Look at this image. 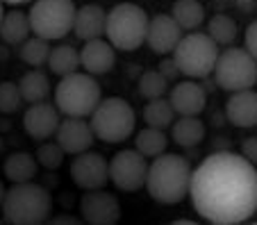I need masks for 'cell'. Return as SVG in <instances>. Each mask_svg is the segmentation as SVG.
I'll use <instances>...</instances> for the list:
<instances>
[{"mask_svg": "<svg viewBox=\"0 0 257 225\" xmlns=\"http://www.w3.org/2000/svg\"><path fill=\"white\" fill-rule=\"evenodd\" d=\"M189 198L212 225L246 223L257 211V166L241 152H212L191 171Z\"/></svg>", "mask_w": 257, "mask_h": 225, "instance_id": "6da1fadb", "label": "cell"}, {"mask_svg": "<svg viewBox=\"0 0 257 225\" xmlns=\"http://www.w3.org/2000/svg\"><path fill=\"white\" fill-rule=\"evenodd\" d=\"M191 164L182 155L175 152H162L153 157L148 164L146 175V189L148 196L160 205H178L189 196L191 184Z\"/></svg>", "mask_w": 257, "mask_h": 225, "instance_id": "7a4b0ae2", "label": "cell"}, {"mask_svg": "<svg viewBox=\"0 0 257 225\" xmlns=\"http://www.w3.org/2000/svg\"><path fill=\"white\" fill-rule=\"evenodd\" d=\"M53 214V196L37 182H16L7 189L3 216L12 225H39Z\"/></svg>", "mask_w": 257, "mask_h": 225, "instance_id": "3957f363", "label": "cell"}, {"mask_svg": "<svg viewBox=\"0 0 257 225\" xmlns=\"http://www.w3.org/2000/svg\"><path fill=\"white\" fill-rule=\"evenodd\" d=\"M102 100L100 84L96 82V75L87 71H75L59 80L55 87V105L59 114L73 118H87Z\"/></svg>", "mask_w": 257, "mask_h": 225, "instance_id": "277c9868", "label": "cell"}, {"mask_svg": "<svg viewBox=\"0 0 257 225\" xmlns=\"http://www.w3.org/2000/svg\"><path fill=\"white\" fill-rule=\"evenodd\" d=\"M148 14L144 7L135 3H118L107 12L105 37L116 50L132 53L146 44V32H148Z\"/></svg>", "mask_w": 257, "mask_h": 225, "instance_id": "5b68a950", "label": "cell"}, {"mask_svg": "<svg viewBox=\"0 0 257 225\" xmlns=\"http://www.w3.org/2000/svg\"><path fill=\"white\" fill-rule=\"evenodd\" d=\"M91 130L102 143H123L137 127V116L125 98L109 96L102 98L91 112Z\"/></svg>", "mask_w": 257, "mask_h": 225, "instance_id": "8992f818", "label": "cell"}, {"mask_svg": "<svg viewBox=\"0 0 257 225\" xmlns=\"http://www.w3.org/2000/svg\"><path fill=\"white\" fill-rule=\"evenodd\" d=\"M171 57L178 64L180 75H187L189 80H205L214 73L218 46L209 39L207 32H189L182 35Z\"/></svg>", "mask_w": 257, "mask_h": 225, "instance_id": "52a82bcc", "label": "cell"}, {"mask_svg": "<svg viewBox=\"0 0 257 225\" xmlns=\"http://www.w3.org/2000/svg\"><path fill=\"white\" fill-rule=\"evenodd\" d=\"M75 12L78 7L73 0H34L28 12L32 35L46 41L64 39L68 32H73Z\"/></svg>", "mask_w": 257, "mask_h": 225, "instance_id": "ba28073f", "label": "cell"}, {"mask_svg": "<svg viewBox=\"0 0 257 225\" xmlns=\"http://www.w3.org/2000/svg\"><path fill=\"white\" fill-rule=\"evenodd\" d=\"M212 78L216 87L230 93L241 91V89H252L257 84V62L246 48L228 46L223 53H218Z\"/></svg>", "mask_w": 257, "mask_h": 225, "instance_id": "9c48e42d", "label": "cell"}, {"mask_svg": "<svg viewBox=\"0 0 257 225\" xmlns=\"http://www.w3.org/2000/svg\"><path fill=\"white\" fill-rule=\"evenodd\" d=\"M146 175H148V162L137 148L116 152L109 162V182L116 189L127 191V193L144 189Z\"/></svg>", "mask_w": 257, "mask_h": 225, "instance_id": "30bf717a", "label": "cell"}, {"mask_svg": "<svg viewBox=\"0 0 257 225\" xmlns=\"http://www.w3.org/2000/svg\"><path fill=\"white\" fill-rule=\"evenodd\" d=\"M71 177L84 191L105 189V184L109 182V162L100 152L84 150L80 155H75V159H73Z\"/></svg>", "mask_w": 257, "mask_h": 225, "instance_id": "8fae6325", "label": "cell"}, {"mask_svg": "<svg viewBox=\"0 0 257 225\" xmlns=\"http://www.w3.org/2000/svg\"><path fill=\"white\" fill-rule=\"evenodd\" d=\"M80 214L89 225H114L121 220V202L107 191L91 189L80 200Z\"/></svg>", "mask_w": 257, "mask_h": 225, "instance_id": "7c38bea8", "label": "cell"}, {"mask_svg": "<svg viewBox=\"0 0 257 225\" xmlns=\"http://www.w3.org/2000/svg\"><path fill=\"white\" fill-rule=\"evenodd\" d=\"M59 123H62V116H59L57 105H50L48 100L30 105L28 112L23 114V127L34 141H46L55 137Z\"/></svg>", "mask_w": 257, "mask_h": 225, "instance_id": "4fadbf2b", "label": "cell"}, {"mask_svg": "<svg viewBox=\"0 0 257 225\" xmlns=\"http://www.w3.org/2000/svg\"><path fill=\"white\" fill-rule=\"evenodd\" d=\"M93 134L91 125H89L84 118H73V116H66L62 123H59L57 132H55V141L62 146V150L66 155H80L84 150H91L93 146Z\"/></svg>", "mask_w": 257, "mask_h": 225, "instance_id": "5bb4252c", "label": "cell"}, {"mask_svg": "<svg viewBox=\"0 0 257 225\" xmlns=\"http://www.w3.org/2000/svg\"><path fill=\"white\" fill-rule=\"evenodd\" d=\"M182 39V28L173 21L171 14H157L148 21V32H146V44L151 46L153 53L171 55L175 46Z\"/></svg>", "mask_w": 257, "mask_h": 225, "instance_id": "9a60e30c", "label": "cell"}, {"mask_svg": "<svg viewBox=\"0 0 257 225\" xmlns=\"http://www.w3.org/2000/svg\"><path fill=\"white\" fill-rule=\"evenodd\" d=\"M169 103L178 116H198L207 105V91L196 80H182L171 87Z\"/></svg>", "mask_w": 257, "mask_h": 225, "instance_id": "2e32d148", "label": "cell"}, {"mask_svg": "<svg viewBox=\"0 0 257 225\" xmlns=\"http://www.w3.org/2000/svg\"><path fill=\"white\" fill-rule=\"evenodd\" d=\"M114 64H116V48L105 37L84 41V46L80 48V66L87 73L105 75L114 69Z\"/></svg>", "mask_w": 257, "mask_h": 225, "instance_id": "e0dca14e", "label": "cell"}, {"mask_svg": "<svg viewBox=\"0 0 257 225\" xmlns=\"http://www.w3.org/2000/svg\"><path fill=\"white\" fill-rule=\"evenodd\" d=\"M225 116L237 127H257V91L252 89L232 91L225 103Z\"/></svg>", "mask_w": 257, "mask_h": 225, "instance_id": "ac0fdd59", "label": "cell"}, {"mask_svg": "<svg viewBox=\"0 0 257 225\" xmlns=\"http://www.w3.org/2000/svg\"><path fill=\"white\" fill-rule=\"evenodd\" d=\"M105 25H107V10L100 5H82L75 12V21H73V32L82 41L100 39L105 37Z\"/></svg>", "mask_w": 257, "mask_h": 225, "instance_id": "d6986e66", "label": "cell"}, {"mask_svg": "<svg viewBox=\"0 0 257 225\" xmlns=\"http://www.w3.org/2000/svg\"><path fill=\"white\" fill-rule=\"evenodd\" d=\"M37 168H39V162H37V157L30 155V152H12L10 157L5 159L3 164V173L5 177L16 184V182H30L37 177Z\"/></svg>", "mask_w": 257, "mask_h": 225, "instance_id": "ffe728a7", "label": "cell"}, {"mask_svg": "<svg viewBox=\"0 0 257 225\" xmlns=\"http://www.w3.org/2000/svg\"><path fill=\"white\" fill-rule=\"evenodd\" d=\"M171 137L178 146L194 148L205 139V123L198 116H180L171 123Z\"/></svg>", "mask_w": 257, "mask_h": 225, "instance_id": "44dd1931", "label": "cell"}, {"mask_svg": "<svg viewBox=\"0 0 257 225\" xmlns=\"http://www.w3.org/2000/svg\"><path fill=\"white\" fill-rule=\"evenodd\" d=\"M30 35H32V25H30L28 14L5 12V16L0 21V39L10 46H21Z\"/></svg>", "mask_w": 257, "mask_h": 225, "instance_id": "7402d4cb", "label": "cell"}, {"mask_svg": "<svg viewBox=\"0 0 257 225\" xmlns=\"http://www.w3.org/2000/svg\"><path fill=\"white\" fill-rule=\"evenodd\" d=\"M19 89H21V96H23V103L28 105L44 103L50 96V80L41 69H32L21 78Z\"/></svg>", "mask_w": 257, "mask_h": 225, "instance_id": "603a6c76", "label": "cell"}, {"mask_svg": "<svg viewBox=\"0 0 257 225\" xmlns=\"http://www.w3.org/2000/svg\"><path fill=\"white\" fill-rule=\"evenodd\" d=\"M171 16L182 28V32H194L205 23V7L198 0H175Z\"/></svg>", "mask_w": 257, "mask_h": 225, "instance_id": "cb8c5ba5", "label": "cell"}, {"mask_svg": "<svg viewBox=\"0 0 257 225\" xmlns=\"http://www.w3.org/2000/svg\"><path fill=\"white\" fill-rule=\"evenodd\" d=\"M48 69L53 71L55 75H59V78L80 71V69H82V66H80V50L73 48V46H68V44H62V46L50 48Z\"/></svg>", "mask_w": 257, "mask_h": 225, "instance_id": "d4e9b609", "label": "cell"}, {"mask_svg": "<svg viewBox=\"0 0 257 225\" xmlns=\"http://www.w3.org/2000/svg\"><path fill=\"white\" fill-rule=\"evenodd\" d=\"M166 146H169V137H166V132L160 130V127L146 125L135 139V148L146 159H153V157L166 152Z\"/></svg>", "mask_w": 257, "mask_h": 225, "instance_id": "484cf974", "label": "cell"}, {"mask_svg": "<svg viewBox=\"0 0 257 225\" xmlns=\"http://www.w3.org/2000/svg\"><path fill=\"white\" fill-rule=\"evenodd\" d=\"M175 116H178V114L173 112L169 98H164V96L148 100L144 107V121H146V125H151V127L166 130V127H171V123L175 121Z\"/></svg>", "mask_w": 257, "mask_h": 225, "instance_id": "4316f807", "label": "cell"}, {"mask_svg": "<svg viewBox=\"0 0 257 225\" xmlns=\"http://www.w3.org/2000/svg\"><path fill=\"white\" fill-rule=\"evenodd\" d=\"M48 55H50V41L41 39V37H37V35L34 37L30 35L19 48V57L23 59L28 66H32V69H39V66L48 64Z\"/></svg>", "mask_w": 257, "mask_h": 225, "instance_id": "83f0119b", "label": "cell"}, {"mask_svg": "<svg viewBox=\"0 0 257 225\" xmlns=\"http://www.w3.org/2000/svg\"><path fill=\"white\" fill-rule=\"evenodd\" d=\"M207 35L216 46H232L237 39V23L228 14H216L207 23Z\"/></svg>", "mask_w": 257, "mask_h": 225, "instance_id": "f1b7e54d", "label": "cell"}, {"mask_svg": "<svg viewBox=\"0 0 257 225\" xmlns=\"http://www.w3.org/2000/svg\"><path fill=\"white\" fill-rule=\"evenodd\" d=\"M169 80L160 73V71H146L141 73L139 78V96L146 100H153V98H162L166 96L169 91Z\"/></svg>", "mask_w": 257, "mask_h": 225, "instance_id": "f546056e", "label": "cell"}, {"mask_svg": "<svg viewBox=\"0 0 257 225\" xmlns=\"http://www.w3.org/2000/svg\"><path fill=\"white\" fill-rule=\"evenodd\" d=\"M64 155L66 152L62 150V146H59L57 141H41V146L37 148V162H39V166H44V168H59L64 164Z\"/></svg>", "mask_w": 257, "mask_h": 225, "instance_id": "4dcf8cb0", "label": "cell"}, {"mask_svg": "<svg viewBox=\"0 0 257 225\" xmlns=\"http://www.w3.org/2000/svg\"><path fill=\"white\" fill-rule=\"evenodd\" d=\"M23 105V96L16 82H0V114H16Z\"/></svg>", "mask_w": 257, "mask_h": 225, "instance_id": "1f68e13d", "label": "cell"}, {"mask_svg": "<svg viewBox=\"0 0 257 225\" xmlns=\"http://www.w3.org/2000/svg\"><path fill=\"white\" fill-rule=\"evenodd\" d=\"M157 71H160L169 82H173V80L180 78V69H178V64H175V59L171 57V55H164V59L157 64Z\"/></svg>", "mask_w": 257, "mask_h": 225, "instance_id": "d6a6232c", "label": "cell"}, {"mask_svg": "<svg viewBox=\"0 0 257 225\" xmlns=\"http://www.w3.org/2000/svg\"><path fill=\"white\" fill-rule=\"evenodd\" d=\"M243 48H246L257 62V21L246 28V35H243Z\"/></svg>", "mask_w": 257, "mask_h": 225, "instance_id": "836d02e7", "label": "cell"}, {"mask_svg": "<svg viewBox=\"0 0 257 225\" xmlns=\"http://www.w3.org/2000/svg\"><path fill=\"white\" fill-rule=\"evenodd\" d=\"M241 155L246 157L250 164H255V166H257V137L243 139V143H241Z\"/></svg>", "mask_w": 257, "mask_h": 225, "instance_id": "e575fe53", "label": "cell"}, {"mask_svg": "<svg viewBox=\"0 0 257 225\" xmlns=\"http://www.w3.org/2000/svg\"><path fill=\"white\" fill-rule=\"evenodd\" d=\"M55 223H71V225H75V223H78V218H73V216H57V218H55Z\"/></svg>", "mask_w": 257, "mask_h": 225, "instance_id": "d590c367", "label": "cell"}, {"mask_svg": "<svg viewBox=\"0 0 257 225\" xmlns=\"http://www.w3.org/2000/svg\"><path fill=\"white\" fill-rule=\"evenodd\" d=\"M5 193H7V189H5V184L0 182V207H3V200H5Z\"/></svg>", "mask_w": 257, "mask_h": 225, "instance_id": "8d00e7d4", "label": "cell"}, {"mask_svg": "<svg viewBox=\"0 0 257 225\" xmlns=\"http://www.w3.org/2000/svg\"><path fill=\"white\" fill-rule=\"evenodd\" d=\"M7 5H23V3H30V0H3Z\"/></svg>", "mask_w": 257, "mask_h": 225, "instance_id": "74e56055", "label": "cell"}, {"mask_svg": "<svg viewBox=\"0 0 257 225\" xmlns=\"http://www.w3.org/2000/svg\"><path fill=\"white\" fill-rule=\"evenodd\" d=\"M3 16H5V10H3V0H0V21H3Z\"/></svg>", "mask_w": 257, "mask_h": 225, "instance_id": "f35d334b", "label": "cell"}, {"mask_svg": "<svg viewBox=\"0 0 257 225\" xmlns=\"http://www.w3.org/2000/svg\"><path fill=\"white\" fill-rule=\"evenodd\" d=\"M0 150H3V139H0Z\"/></svg>", "mask_w": 257, "mask_h": 225, "instance_id": "ab89813d", "label": "cell"}]
</instances>
